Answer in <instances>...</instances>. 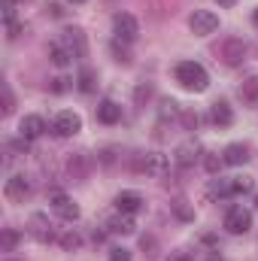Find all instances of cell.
Masks as SVG:
<instances>
[{"label":"cell","mask_w":258,"mask_h":261,"mask_svg":"<svg viewBox=\"0 0 258 261\" xmlns=\"http://www.w3.org/2000/svg\"><path fill=\"white\" fill-rule=\"evenodd\" d=\"M58 43L70 52V58H82V55H85V37H82V31H79V28L64 31V37H61Z\"/></svg>","instance_id":"52a82bcc"},{"label":"cell","mask_w":258,"mask_h":261,"mask_svg":"<svg viewBox=\"0 0 258 261\" xmlns=\"http://www.w3.org/2000/svg\"><path fill=\"white\" fill-rule=\"evenodd\" d=\"M173 213H176V216H179L183 222H189V219H194V210L189 206V203H186V200H183V197H179V200H173Z\"/></svg>","instance_id":"d4e9b609"},{"label":"cell","mask_w":258,"mask_h":261,"mask_svg":"<svg viewBox=\"0 0 258 261\" xmlns=\"http://www.w3.org/2000/svg\"><path fill=\"white\" fill-rule=\"evenodd\" d=\"M28 231H31V237H37L40 243H49V240L55 237V234H52V225H49V219H46L43 213H34V216H31Z\"/></svg>","instance_id":"ba28073f"},{"label":"cell","mask_w":258,"mask_h":261,"mask_svg":"<svg viewBox=\"0 0 258 261\" xmlns=\"http://www.w3.org/2000/svg\"><path fill=\"white\" fill-rule=\"evenodd\" d=\"M113 28H116V40H125V43H134V40H137V34H140L137 18L128 15V12H119V15L113 18Z\"/></svg>","instance_id":"277c9868"},{"label":"cell","mask_w":258,"mask_h":261,"mask_svg":"<svg viewBox=\"0 0 258 261\" xmlns=\"http://www.w3.org/2000/svg\"><path fill=\"white\" fill-rule=\"evenodd\" d=\"M107 225H110V231H113V234H134V231H137V225H134L131 213H122V216L110 219Z\"/></svg>","instance_id":"e0dca14e"},{"label":"cell","mask_w":258,"mask_h":261,"mask_svg":"<svg viewBox=\"0 0 258 261\" xmlns=\"http://www.w3.org/2000/svg\"><path fill=\"white\" fill-rule=\"evenodd\" d=\"M225 164H231V167H240V164H246L249 161V149L246 146H240V143H231L228 149H225Z\"/></svg>","instance_id":"2e32d148"},{"label":"cell","mask_w":258,"mask_h":261,"mask_svg":"<svg viewBox=\"0 0 258 261\" xmlns=\"http://www.w3.org/2000/svg\"><path fill=\"white\" fill-rule=\"evenodd\" d=\"M213 122L222 125V128H228V125L234 122V113H231V107H228L225 100H216V103H213Z\"/></svg>","instance_id":"ac0fdd59"},{"label":"cell","mask_w":258,"mask_h":261,"mask_svg":"<svg viewBox=\"0 0 258 261\" xmlns=\"http://www.w3.org/2000/svg\"><path fill=\"white\" fill-rule=\"evenodd\" d=\"M12 15H15V0H3V18L12 24Z\"/></svg>","instance_id":"83f0119b"},{"label":"cell","mask_w":258,"mask_h":261,"mask_svg":"<svg viewBox=\"0 0 258 261\" xmlns=\"http://www.w3.org/2000/svg\"><path fill=\"white\" fill-rule=\"evenodd\" d=\"M15 243H18V234L15 231H3V252H9Z\"/></svg>","instance_id":"4316f807"},{"label":"cell","mask_w":258,"mask_h":261,"mask_svg":"<svg viewBox=\"0 0 258 261\" xmlns=\"http://www.w3.org/2000/svg\"><path fill=\"white\" fill-rule=\"evenodd\" d=\"M240 97L246 100V103H252V100H258V76H249L243 85H240Z\"/></svg>","instance_id":"7402d4cb"},{"label":"cell","mask_w":258,"mask_h":261,"mask_svg":"<svg viewBox=\"0 0 258 261\" xmlns=\"http://www.w3.org/2000/svg\"><path fill=\"white\" fill-rule=\"evenodd\" d=\"M140 170H143L146 176H164V173L170 170V161H167V155H161V152H146L143 161H140Z\"/></svg>","instance_id":"5b68a950"},{"label":"cell","mask_w":258,"mask_h":261,"mask_svg":"<svg viewBox=\"0 0 258 261\" xmlns=\"http://www.w3.org/2000/svg\"><path fill=\"white\" fill-rule=\"evenodd\" d=\"M176 82L183 88H189V91H207L210 76L197 61H183V64H176Z\"/></svg>","instance_id":"6da1fadb"},{"label":"cell","mask_w":258,"mask_h":261,"mask_svg":"<svg viewBox=\"0 0 258 261\" xmlns=\"http://www.w3.org/2000/svg\"><path fill=\"white\" fill-rule=\"evenodd\" d=\"M52 206H55V213H58L64 222H76V219H79V206H76L67 195H61V192H52Z\"/></svg>","instance_id":"9c48e42d"},{"label":"cell","mask_w":258,"mask_h":261,"mask_svg":"<svg viewBox=\"0 0 258 261\" xmlns=\"http://www.w3.org/2000/svg\"><path fill=\"white\" fill-rule=\"evenodd\" d=\"M55 85H52V91H67V79H52Z\"/></svg>","instance_id":"f546056e"},{"label":"cell","mask_w":258,"mask_h":261,"mask_svg":"<svg viewBox=\"0 0 258 261\" xmlns=\"http://www.w3.org/2000/svg\"><path fill=\"white\" fill-rule=\"evenodd\" d=\"M3 192H6V197H9L12 203H21L24 197L31 195V186H28V179H24V176H9Z\"/></svg>","instance_id":"8fae6325"},{"label":"cell","mask_w":258,"mask_h":261,"mask_svg":"<svg viewBox=\"0 0 258 261\" xmlns=\"http://www.w3.org/2000/svg\"><path fill=\"white\" fill-rule=\"evenodd\" d=\"M76 82H79V91H82V94H91V91L97 88V82H94V70H88V67L79 70V79H76Z\"/></svg>","instance_id":"ffe728a7"},{"label":"cell","mask_w":258,"mask_h":261,"mask_svg":"<svg viewBox=\"0 0 258 261\" xmlns=\"http://www.w3.org/2000/svg\"><path fill=\"white\" fill-rule=\"evenodd\" d=\"M79 243H82L79 234H64V237H61V246H64V249H79Z\"/></svg>","instance_id":"484cf974"},{"label":"cell","mask_w":258,"mask_h":261,"mask_svg":"<svg viewBox=\"0 0 258 261\" xmlns=\"http://www.w3.org/2000/svg\"><path fill=\"white\" fill-rule=\"evenodd\" d=\"M222 58H225L228 67L243 64V58H246V43H243V40H228V43L222 46Z\"/></svg>","instance_id":"30bf717a"},{"label":"cell","mask_w":258,"mask_h":261,"mask_svg":"<svg viewBox=\"0 0 258 261\" xmlns=\"http://www.w3.org/2000/svg\"><path fill=\"white\" fill-rule=\"evenodd\" d=\"M97 119H100L104 125H116V122L122 119V107H119L116 100H100V107H97Z\"/></svg>","instance_id":"5bb4252c"},{"label":"cell","mask_w":258,"mask_h":261,"mask_svg":"<svg viewBox=\"0 0 258 261\" xmlns=\"http://www.w3.org/2000/svg\"><path fill=\"white\" fill-rule=\"evenodd\" d=\"M49 58H52V64L55 67H67L70 64V52H67L61 43H52V46H49Z\"/></svg>","instance_id":"44dd1931"},{"label":"cell","mask_w":258,"mask_h":261,"mask_svg":"<svg viewBox=\"0 0 258 261\" xmlns=\"http://www.w3.org/2000/svg\"><path fill=\"white\" fill-rule=\"evenodd\" d=\"M70 3H76V6H79V3H85V0H70Z\"/></svg>","instance_id":"836d02e7"},{"label":"cell","mask_w":258,"mask_h":261,"mask_svg":"<svg viewBox=\"0 0 258 261\" xmlns=\"http://www.w3.org/2000/svg\"><path fill=\"white\" fill-rule=\"evenodd\" d=\"M222 164H225V158H219L216 152H207V155H203V167H207V173H213V176H216Z\"/></svg>","instance_id":"cb8c5ba5"},{"label":"cell","mask_w":258,"mask_h":261,"mask_svg":"<svg viewBox=\"0 0 258 261\" xmlns=\"http://www.w3.org/2000/svg\"><path fill=\"white\" fill-rule=\"evenodd\" d=\"M189 28H192L194 37H210L219 31V15L210 9H194L192 18H189Z\"/></svg>","instance_id":"7a4b0ae2"},{"label":"cell","mask_w":258,"mask_h":261,"mask_svg":"<svg viewBox=\"0 0 258 261\" xmlns=\"http://www.w3.org/2000/svg\"><path fill=\"white\" fill-rule=\"evenodd\" d=\"M88 167H91L88 155H73V158L67 161V170H70V176H85V173H88Z\"/></svg>","instance_id":"d6986e66"},{"label":"cell","mask_w":258,"mask_h":261,"mask_svg":"<svg viewBox=\"0 0 258 261\" xmlns=\"http://www.w3.org/2000/svg\"><path fill=\"white\" fill-rule=\"evenodd\" d=\"M18 130H21V137H24V140H37V137H43L46 122H43L40 116H24V119H21V125H18Z\"/></svg>","instance_id":"7c38bea8"},{"label":"cell","mask_w":258,"mask_h":261,"mask_svg":"<svg viewBox=\"0 0 258 261\" xmlns=\"http://www.w3.org/2000/svg\"><path fill=\"white\" fill-rule=\"evenodd\" d=\"M116 210L134 216V213H140V210H143V197L137 195V192H122V195L116 197Z\"/></svg>","instance_id":"4fadbf2b"},{"label":"cell","mask_w":258,"mask_h":261,"mask_svg":"<svg viewBox=\"0 0 258 261\" xmlns=\"http://www.w3.org/2000/svg\"><path fill=\"white\" fill-rule=\"evenodd\" d=\"M219 3H222V6H231V3H234V0H219Z\"/></svg>","instance_id":"1f68e13d"},{"label":"cell","mask_w":258,"mask_h":261,"mask_svg":"<svg viewBox=\"0 0 258 261\" xmlns=\"http://www.w3.org/2000/svg\"><path fill=\"white\" fill-rule=\"evenodd\" d=\"M207 261H225V258H222V255H210Z\"/></svg>","instance_id":"4dcf8cb0"},{"label":"cell","mask_w":258,"mask_h":261,"mask_svg":"<svg viewBox=\"0 0 258 261\" xmlns=\"http://www.w3.org/2000/svg\"><path fill=\"white\" fill-rule=\"evenodd\" d=\"M197 155H200V146H197L194 140H189V143H183V146L176 149V164H179V167H192L194 161H197Z\"/></svg>","instance_id":"9a60e30c"},{"label":"cell","mask_w":258,"mask_h":261,"mask_svg":"<svg viewBox=\"0 0 258 261\" xmlns=\"http://www.w3.org/2000/svg\"><path fill=\"white\" fill-rule=\"evenodd\" d=\"M252 21H255V28H258V9H255V12H252Z\"/></svg>","instance_id":"d6a6232c"},{"label":"cell","mask_w":258,"mask_h":261,"mask_svg":"<svg viewBox=\"0 0 258 261\" xmlns=\"http://www.w3.org/2000/svg\"><path fill=\"white\" fill-rule=\"evenodd\" d=\"M110 261H131L128 249H110Z\"/></svg>","instance_id":"f1b7e54d"},{"label":"cell","mask_w":258,"mask_h":261,"mask_svg":"<svg viewBox=\"0 0 258 261\" xmlns=\"http://www.w3.org/2000/svg\"><path fill=\"white\" fill-rule=\"evenodd\" d=\"M252 189H255V182L249 176H234L231 179V195H249Z\"/></svg>","instance_id":"603a6c76"},{"label":"cell","mask_w":258,"mask_h":261,"mask_svg":"<svg viewBox=\"0 0 258 261\" xmlns=\"http://www.w3.org/2000/svg\"><path fill=\"white\" fill-rule=\"evenodd\" d=\"M225 228H228L231 234H246V231L252 228V213H249L246 206H231V210L225 213Z\"/></svg>","instance_id":"3957f363"},{"label":"cell","mask_w":258,"mask_h":261,"mask_svg":"<svg viewBox=\"0 0 258 261\" xmlns=\"http://www.w3.org/2000/svg\"><path fill=\"white\" fill-rule=\"evenodd\" d=\"M52 130H55L58 137H73V134H79V130H82V119H79L73 110H64V113H58V116H55Z\"/></svg>","instance_id":"8992f818"}]
</instances>
